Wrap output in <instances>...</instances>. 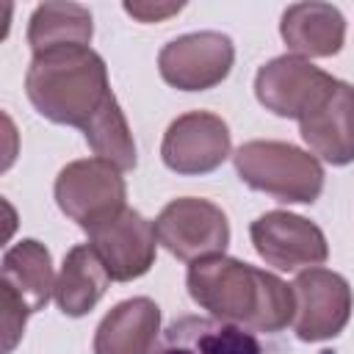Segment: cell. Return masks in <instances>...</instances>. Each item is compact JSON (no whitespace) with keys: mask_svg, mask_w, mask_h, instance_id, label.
I'll return each instance as SVG.
<instances>
[{"mask_svg":"<svg viewBox=\"0 0 354 354\" xmlns=\"http://www.w3.org/2000/svg\"><path fill=\"white\" fill-rule=\"evenodd\" d=\"M293 332L304 343H321L337 337L354 307V293L346 277L329 268H307L299 271L293 285Z\"/></svg>","mask_w":354,"mask_h":354,"instance_id":"obj_6","label":"cell"},{"mask_svg":"<svg viewBox=\"0 0 354 354\" xmlns=\"http://www.w3.org/2000/svg\"><path fill=\"white\" fill-rule=\"evenodd\" d=\"M337 83L329 72L313 66L299 55H279L263 64L254 75V97L257 102L282 119L307 116Z\"/></svg>","mask_w":354,"mask_h":354,"instance_id":"obj_8","label":"cell"},{"mask_svg":"<svg viewBox=\"0 0 354 354\" xmlns=\"http://www.w3.org/2000/svg\"><path fill=\"white\" fill-rule=\"evenodd\" d=\"M152 354H282L257 332L202 315L174 318L158 337Z\"/></svg>","mask_w":354,"mask_h":354,"instance_id":"obj_12","label":"cell"},{"mask_svg":"<svg viewBox=\"0 0 354 354\" xmlns=\"http://www.w3.org/2000/svg\"><path fill=\"white\" fill-rule=\"evenodd\" d=\"M152 224L158 243L188 266L196 260L218 257L230 246V221L224 210L210 199H171Z\"/></svg>","mask_w":354,"mask_h":354,"instance_id":"obj_5","label":"cell"},{"mask_svg":"<svg viewBox=\"0 0 354 354\" xmlns=\"http://www.w3.org/2000/svg\"><path fill=\"white\" fill-rule=\"evenodd\" d=\"M86 144L94 149V158H102L113 163L119 171H130L138 163L136 141L130 133V124L119 108V102H111L88 130H83Z\"/></svg>","mask_w":354,"mask_h":354,"instance_id":"obj_19","label":"cell"},{"mask_svg":"<svg viewBox=\"0 0 354 354\" xmlns=\"http://www.w3.org/2000/svg\"><path fill=\"white\" fill-rule=\"evenodd\" d=\"M279 36L304 61L332 58L346 41V17L332 3H293L282 11Z\"/></svg>","mask_w":354,"mask_h":354,"instance_id":"obj_14","label":"cell"},{"mask_svg":"<svg viewBox=\"0 0 354 354\" xmlns=\"http://www.w3.org/2000/svg\"><path fill=\"white\" fill-rule=\"evenodd\" d=\"M299 133L310 152L332 166L354 160V86L337 80L332 91L299 119Z\"/></svg>","mask_w":354,"mask_h":354,"instance_id":"obj_13","label":"cell"},{"mask_svg":"<svg viewBox=\"0 0 354 354\" xmlns=\"http://www.w3.org/2000/svg\"><path fill=\"white\" fill-rule=\"evenodd\" d=\"M138 22H163L183 11V3H124L122 6Z\"/></svg>","mask_w":354,"mask_h":354,"instance_id":"obj_21","label":"cell"},{"mask_svg":"<svg viewBox=\"0 0 354 354\" xmlns=\"http://www.w3.org/2000/svg\"><path fill=\"white\" fill-rule=\"evenodd\" d=\"M160 337V307L147 299L119 301L94 332V354H152Z\"/></svg>","mask_w":354,"mask_h":354,"instance_id":"obj_15","label":"cell"},{"mask_svg":"<svg viewBox=\"0 0 354 354\" xmlns=\"http://www.w3.org/2000/svg\"><path fill=\"white\" fill-rule=\"evenodd\" d=\"M91 36V11L80 3H41L28 22V44L33 55L61 47H88Z\"/></svg>","mask_w":354,"mask_h":354,"instance_id":"obj_18","label":"cell"},{"mask_svg":"<svg viewBox=\"0 0 354 354\" xmlns=\"http://www.w3.org/2000/svg\"><path fill=\"white\" fill-rule=\"evenodd\" d=\"M88 243L100 254L113 282H130L144 277L158 252L155 224L138 210L124 207L113 218L88 230Z\"/></svg>","mask_w":354,"mask_h":354,"instance_id":"obj_11","label":"cell"},{"mask_svg":"<svg viewBox=\"0 0 354 354\" xmlns=\"http://www.w3.org/2000/svg\"><path fill=\"white\" fill-rule=\"evenodd\" d=\"M230 127L221 116L210 111H188L166 127L160 158L166 169L194 177L216 171L230 158Z\"/></svg>","mask_w":354,"mask_h":354,"instance_id":"obj_10","label":"cell"},{"mask_svg":"<svg viewBox=\"0 0 354 354\" xmlns=\"http://www.w3.org/2000/svg\"><path fill=\"white\" fill-rule=\"evenodd\" d=\"M127 185L122 171L102 158H83L66 163L55 177V202L61 213L80 230H91L127 205Z\"/></svg>","mask_w":354,"mask_h":354,"instance_id":"obj_4","label":"cell"},{"mask_svg":"<svg viewBox=\"0 0 354 354\" xmlns=\"http://www.w3.org/2000/svg\"><path fill=\"white\" fill-rule=\"evenodd\" d=\"M238 177L277 202L313 205L324 191V166L313 152L285 141H246L232 152Z\"/></svg>","mask_w":354,"mask_h":354,"instance_id":"obj_3","label":"cell"},{"mask_svg":"<svg viewBox=\"0 0 354 354\" xmlns=\"http://www.w3.org/2000/svg\"><path fill=\"white\" fill-rule=\"evenodd\" d=\"M185 285L191 299L210 318L243 326L257 335L282 332L293 321V290L277 274L243 260L218 254L188 266Z\"/></svg>","mask_w":354,"mask_h":354,"instance_id":"obj_1","label":"cell"},{"mask_svg":"<svg viewBox=\"0 0 354 354\" xmlns=\"http://www.w3.org/2000/svg\"><path fill=\"white\" fill-rule=\"evenodd\" d=\"M108 282H111V274L102 266L100 254L91 249V243H77L64 257L53 299L64 315L80 318L97 307V301L108 290Z\"/></svg>","mask_w":354,"mask_h":354,"instance_id":"obj_16","label":"cell"},{"mask_svg":"<svg viewBox=\"0 0 354 354\" xmlns=\"http://www.w3.org/2000/svg\"><path fill=\"white\" fill-rule=\"evenodd\" d=\"M55 274H53V257L44 249V243L33 238H22L3 254V285H8L28 307L30 313H39L47 307L50 296H55Z\"/></svg>","mask_w":354,"mask_h":354,"instance_id":"obj_17","label":"cell"},{"mask_svg":"<svg viewBox=\"0 0 354 354\" xmlns=\"http://www.w3.org/2000/svg\"><path fill=\"white\" fill-rule=\"evenodd\" d=\"M254 252L277 271L318 268L329 257L326 235L318 224L288 210H268L249 227Z\"/></svg>","mask_w":354,"mask_h":354,"instance_id":"obj_9","label":"cell"},{"mask_svg":"<svg viewBox=\"0 0 354 354\" xmlns=\"http://www.w3.org/2000/svg\"><path fill=\"white\" fill-rule=\"evenodd\" d=\"M232 64L235 44L218 30L177 36L158 53V72L177 91H207L227 80Z\"/></svg>","mask_w":354,"mask_h":354,"instance_id":"obj_7","label":"cell"},{"mask_svg":"<svg viewBox=\"0 0 354 354\" xmlns=\"http://www.w3.org/2000/svg\"><path fill=\"white\" fill-rule=\"evenodd\" d=\"M25 94L44 119L77 127L80 133L116 102L108 66L91 47H61L33 55L25 75Z\"/></svg>","mask_w":354,"mask_h":354,"instance_id":"obj_2","label":"cell"},{"mask_svg":"<svg viewBox=\"0 0 354 354\" xmlns=\"http://www.w3.org/2000/svg\"><path fill=\"white\" fill-rule=\"evenodd\" d=\"M0 310H3V354H11L25 332V321L30 315V307L0 282Z\"/></svg>","mask_w":354,"mask_h":354,"instance_id":"obj_20","label":"cell"}]
</instances>
